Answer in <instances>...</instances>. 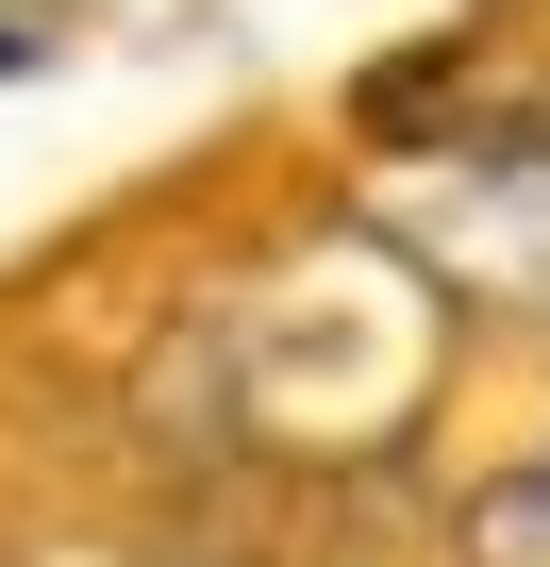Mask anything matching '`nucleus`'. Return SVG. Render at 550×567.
I'll list each match as a JSON object with an SVG mask.
<instances>
[{
    "mask_svg": "<svg viewBox=\"0 0 550 567\" xmlns=\"http://www.w3.org/2000/svg\"><path fill=\"white\" fill-rule=\"evenodd\" d=\"M467 567H550V451L500 467V484L467 501Z\"/></svg>",
    "mask_w": 550,
    "mask_h": 567,
    "instance_id": "1",
    "label": "nucleus"
}]
</instances>
